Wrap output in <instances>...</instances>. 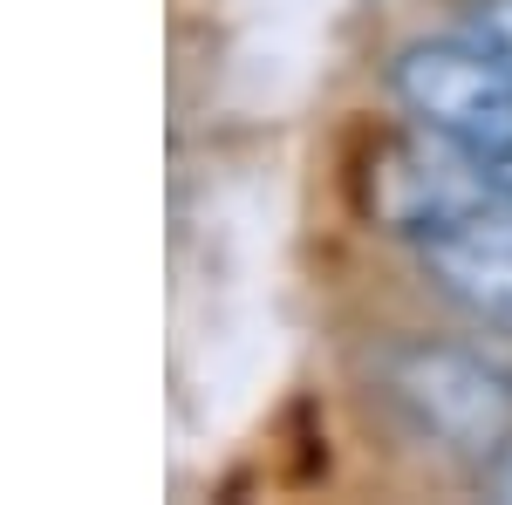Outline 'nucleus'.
Returning a JSON list of instances; mask_svg holds the SVG:
<instances>
[{
	"mask_svg": "<svg viewBox=\"0 0 512 505\" xmlns=\"http://www.w3.org/2000/svg\"><path fill=\"white\" fill-rule=\"evenodd\" d=\"M390 89L417 130L458 137V144L512 137V62L465 28L437 41H410L390 62Z\"/></svg>",
	"mask_w": 512,
	"mask_h": 505,
	"instance_id": "obj_2",
	"label": "nucleus"
},
{
	"mask_svg": "<svg viewBox=\"0 0 512 505\" xmlns=\"http://www.w3.org/2000/svg\"><path fill=\"white\" fill-rule=\"evenodd\" d=\"M485 492H492V499H506V505H512V444H506V451H499V458H492V465H485Z\"/></svg>",
	"mask_w": 512,
	"mask_h": 505,
	"instance_id": "obj_7",
	"label": "nucleus"
},
{
	"mask_svg": "<svg viewBox=\"0 0 512 505\" xmlns=\"http://www.w3.org/2000/svg\"><path fill=\"white\" fill-rule=\"evenodd\" d=\"M376 383L396 417L451 458L492 465L512 444V369L499 355L458 342H396L376 362Z\"/></svg>",
	"mask_w": 512,
	"mask_h": 505,
	"instance_id": "obj_1",
	"label": "nucleus"
},
{
	"mask_svg": "<svg viewBox=\"0 0 512 505\" xmlns=\"http://www.w3.org/2000/svg\"><path fill=\"white\" fill-rule=\"evenodd\" d=\"M478 157H485V178H492V192L512 205V137H499V144H478Z\"/></svg>",
	"mask_w": 512,
	"mask_h": 505,
	"instance_id": "obj_6",
	"label": "nucleus"
},
{
	"mask_svg": "<svg viewBox=\"0 0 512 505\" xmlns=\"http://www.w3.org/2000/svg\"><path fill=\"white\" fill-rule=\"evenodd\" d=\"M478 205H499L478 144L417 130V137L383 144L376 164H369V212H376L383 233L431 239V233H444L451 219L478 212Z\"/></svg>",
	"mask_w": 512,
	"mask_h": 505,
	"instance_id": "obj_3",
	"label": "nucleus"
},
{
	"mask_svg": "<svg viewBox=\"0 0 512 505\" xmlns=\"http://www.w3.org/2000/svg\"><path fill=\"white\" fill-rule=\"evenodd\" d=\"M424 273L444 301H458L465 314L512 328V205H478L465 219H451L444 233L417 239Z\"/></svg>",
	"mask_w": 512,
	"mask_h": 505,
	"instance_id": "obj_4",
	"label": "nucleus"
},
{
	"mask_svg": "<svg viewBox=\"0 0 512 505\" xmlns=\"http://www.w3.org/2000/svg\"><path fill=\"white\" fill-rule=\"evenodd\" d=\"M465 35H478L492 55L512 62V0H472L465 7Z\"/></svg>",
	"mask_w": 512,
	"mask_h": 505,
	"instance_id": "obj_5",
	"label": "nucleus"
}]
</instances>
